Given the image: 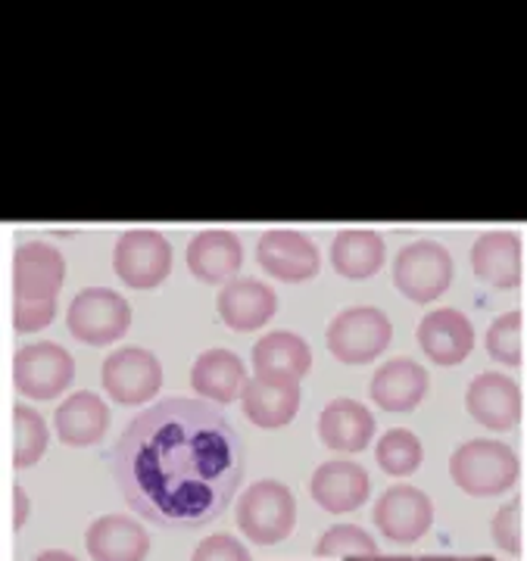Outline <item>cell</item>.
Wrapping results in <instances>:
<instances>
[{"label":"cell","mask_w":527,"mask_h":561,"mask_svg":"<svg viewBox=\"0 0 527 561\" xmlns=\"http://www.w3.org/2000/svg\"><path fill=\"white\" fill-rule=\"evenodd\" d=\"M387 247L378 231L365 228H346L331 243V265L341 278L365 280L381 272Z\"/></svg>","instance_id":"cell-26"},{"label":"cell","mask_w":527,"mask_h":561,"mask_svg":"<svg viewBox=\"0 0 527 561\" xmlns=\"http://www.w3.org/2000/svg\"><path fill=\"white\" fill-rule=\"evenodd\" d=\"M184 260H187L191 275L203 284H228L241 272L243 247L238 234L222 231V228H209L187 243Z\"/></svg>","instance_id":"cell-16"},{"label":"cell","mask_w":527,"mask_h":561,"mask_svg":"<svg viewBox=\"0 0 527 561\" xmlns=\"http://www.w3.org/2000/svg\"><path fill=\"white\" fill-rule=\"evenodd\" d=\"M247 368L238 353L231 350H206L194 359V368H191V387L194 393H201L206 400L219 402V405H228L238 397H243V387H247Z\"/></svg>","instance_id":"cell-22"},{"label":"cell","mask_w":527,"mask_h":561,"mask_svg":"<svg viewBox=\"0 0 527 561\" xmlns=\"http://www.w3.org/2000/svg\"><path fill=\"white\" fill-rule=\"evenodd\" d=\"M113 272L131 290H153L172 272V247L150 228L125 231L113 247Z\"/></svg>","instance_id":"cell-9"},{"label":"cell","mask_w":527,"mask_h":561,"mask_svg":"<svg viewBox=\"0 0 527 561\" xmlns=\"http://www.w3.org/2000/svg\"><path fill=\"white\" fill-rule=\"evenodd\" d=\"M368 471L363 465L346 459L324 461L316 468L312 481H309V493L319 508H324L328 515H346V512H356L368 502Z\"/></svg>","instance_id":"cell-14"},{"label":"cell","mask_w":527,"mask_h":561,"mask_svg":"<svg viewBox=\"0 0 527 561\" xmlns=\"http://www.w3.org/2000/svg\"><path fill=\"white\" fill-rule=\"evenodd\" d=\"M238 527L256 546H278L297 524V500L282 481H256L243 490L238 502Z\"/></svg>","instance_id":"cell-4"},{"label":"cell","mask_w":527,"mask_h":561,"mask_svg":"<svg viewBox=\"0 0 527 561\" xmlns=\"http://www.w3.org/2000/svg\"><path fill=\"white\" fill-rule=\"evenodd\" d=\"M110 461L119 493L144 522L197 530L238 496L243 443L219 405L172 397L131 419Z\"/></svg>","instance_id":"cell-1"},{"label":"cell","mask_w":527,"mask_h":561,"mask_svg":"<svg viewBox=\"0 0 527 561\" xmlns=\"http://www.w3.org/2000/svg\"><path fill=\"white\" fill-rule=\"evenodd\" d=\"M103 390L119 405H141L153 400L162 387L160 359L141 346H122L110 353L101 371Z\"/></svg>","instance_id":"cell-10"},{"label":"cell","mask_w":527,"mask_h":561,"mask_svg":"<svg viewBox=\"0 0 527 561\" xmlns=\"http://www.w3.org/2000/svg\"><path fill=\"white\" fill-rule=\"evenodd\" d=\"M371 518L378 524V530L385 534V540L412 546V542H419L431 530V524H434V502L419 486L400 483V486H390V490H385L378 496Z\"/></svg>","instance_id":"cell-11"},{"label":"cell","mask_w":527,"mask_h":561,"mask_svg":"<svg viewBox=\"0 0 527 561\" xmlns=\"http://www.w3.org/2000/svg\"><path fill=\"white\" fill-rule=\"evenodd\" d=\"M419 346L440 368L466 362L474 350V324L459 309H434L419 321Z\"/></svg>","instance_id":"cell-15"},{"label":"cell","mask_w":527,"mask_h":561,"mask_svg":"<svg viewBox=\"0 0 527 561\" xmlns=\"http://www.w3.org/2000/svg\"><path fill=\"white\" fill-rule=\"evenodd\" d=\"M32 561H79L72 552H66V549H47V552H41Z\"/></svg>","instance_id":"cell-35"},{"label":"cell","mask_w":527,"mask_h":561,"mask_svg":"<svg viewBox=\"0 0 527 561\" xmlns=\"http://www.w3.org/2000/svg\"><path fill=\"white\" fill-rule=\"evenodd\" d=\"M312 556L319 559H353V556H381L375 537L359 524H334L328 527L319 542L312 546Z\"/></svg>","instance_id":"cell-29"},{"label":"cell","mask_w":527,"mask_h":561,"mask_svg":"<svg viewBox=\"0 0 527 561\" xmlns=\"http://www.w3.org/2000/svg\"><path fill=\"white\" fill-rule=\"evenodd\" d=\"M84 549L94 561H144L150 556V537L135 518L103 515L88 524Z\"/></svg>","instance_id":"cell-18"},{"label":"cell","mask_w":527,"mask_h":561,"mask_svg":"<svg viewBox=\"0 0 527 561\" xmlns=\"http://www.w3.org/2000/svg\"><path fill=\"white\" fill-rule=\"evenodd\" d=\"M47 453V424L35 409H13V468H32Z\"/></svg>","instance_id":"cell-28"},{"label":"cell","mask_w":527,"mask_h":561,"mask_svg":"<svg viewBox=\"0 0 527 561\" xmlns=\"http://www.w3.org/2000/svg\"><path fill=\"white\" fill-rule=\"evenodd\" d=\"M427 368L412 359L385 362L371 378V400L385 412H412L427 393Z\"/></svg>","instance_id":"cell-24"},{"label":"cell","mask_w":527,"mask_h":561,"mask_svg":"<svg viewBox=\"0 0 527 561\" xmlns=\"http://www.w3.org/2000/svg\"><path fill=\"white\" fill-rule=\"evenodd\" d=\"M57 434L66 446H94L103 440L106 427H110V409L106 402L91 393V390H79V393H69V400L60 402L57 415Z\"/></svg>","instance_id":"cell-25"},{"label":"cell","mask_w":527,"mask_h":561,"mask_svg":"<svg viewBox=\"0 0 527 561\" xmlns=\"http://www.w3.org/2000/svg\"><path fill=\"white\" fill-rule=\"evenodd\" d=\"M66 278V260L54 243L25 241L13 253V328L20 334H35L57 316Z\"/></svg>","instance_id":"cell-2"},{"label":"cell","mask_w":527,"mask_h":561,"mask_svg":"<svg viewBox=\"0 0 527 561\" xmlns=\"http://www.w3.org/2000/svg\"><path fill=\"white\" fill-rule=\"evenodd\" d=\"M390 337H393V324L375 306H353L337 312L324 334L331 356L344 365H368L371 359H378L390 346Z\"/></svg>","instance_id":"cell-5"},{"label":"cell","mask_w":527,"mask_h":561,"mask_svg":"<svg viewBox=\"0 0 527 561\" xmlns=\"http://www.w3.org/2000/svg\"><path fill=\"white\" fill-rule=\"evenodd\" d=\"M490 537L506 552V556H522V500H508L490 524Z\"/></svg>","instance_id":"cell-31"},{"label":"cell","mask_w":527,"mask_h":561,"mask_svg":"<svg viewBox=\"0 0 527 561\" xmlns=\"http://www.w3.org/2000/svg\"><path fill=\"white\" fill-rule=\"evenodd\" d=\"M449 478L474 500L503 496L522 478V461L508 443L481 437L456 446V453L449 456Z\"/></svg>","instance_id":"cell-3"},{"label":"cell","mask_w":527,"mask_h":561,"mask_svg":"<svg viewBox=\"0 0 527 561\" xmlns=\"http://www.w3.org/2000/svg\"><path fill=\"white\" fill-rule=\"evenodd\" d=\"M76 381V359L60 343H25L13 356V383L28 400H57Z\"/></svg>","instance_id":"cell-8"},{"label":"cell","mask_w":527,"mask_h":561,"mask_svg":"<svg viewBox=\"0 0 527 561\" xmlns=\"http://www.w3.org/2000/svg\"><path fill=\"white\" fill-rule=\"evenodd\" d=\"M191 561H253V559H250L247 546H243L238 537H231V534H213V537H206L203 542H197V549H194Z\"/></svg>","instance_id":"cell-32"},{"label":"cell","mask_w":527,"mask_h":561,"mask_svg":"<svg viewBox=\"0 0 527 561\" xmlns=\"http://www.w3.org/2000/svg\"><path fill=\"white\" fill-rule=\"evenodd\" d=\"M375 437V415L359 400L337 397L319 415V440L334 453H363Z\"/></svg>","instance_id":"cell-20"},{"label":"cell","mask_w":527,"mask_h":561,"mask_svg":"<svg viewBox=\"0 0 527 561\" xmlns=\"http://www.w3.org/2000/svg\"><path fill=\"white\" fill-rule=\"evenodd\" d=\"M393 284L412 302H434L452 284V256L444 243H405L393 260Z\"/></svg>","instance_id":"cell-7"},{"label":"cell","mask_w":527,"mask_h":561,"mask_svg":"<svg viewBox=\"0 0 527 561\" xmlns=\"http://www.w3.org/2000/svg\"><path fill=\"white\" fill-rule=\"evenodd\" d=\"M486 356L506 368L522 365V312L512 309L486 328Z\"/></svg>","instance_id":"cell-30"},{"label":"cell","mask_w":527,"mask_h":561,"mask_svg":"<svg viewBox=\"0 0 527 561\" xmlns=\"http://www.w3.org/2000/svg\"><path fill=\"white\" fill-rule=\"evenodd\" d=\"M474 275L500 290L522 284V241L512 231H486L471 247Z\"/></svg>","instance_id":"cell-21"},{"label":"cell","mask_w":527,"mask_h":561,"mask_svg":"<svg viewBox=\"0 0 527 561\" xmlns=\"http://www.w3.org/2000/svg\"><path fill=\"white\" fill-rule=\"evenodd\" d=\"M346 561H493V556H353Z\"/></svg>","instance_id":"cell-33"},{"label":"cell","mask_w":527,"mask_h":561,"mask_svg":"<svg viewBox=\"0 0 527 561\" xmlns=\"http://www.w3.org/2000/svg\"><path fill=\"white\" fill-rule=\"evenodd\" d=\"M10 518H13V527L20 530V527H25V522H28V512H32V502H28V493L22 490V486H13L10 490Z\"/></svg>","instance_id":"cell-34"},{"label":"cell","mask_w":527,"mask_h":561,"mask_svg":"<svg viewBox=\"0 0 527 561\" xmlns=\"http://www.w3.org/2000/svg\"><path fill=\"white\" fill-rule=\"evenodd\" d=\"M243 415L256 427L275 431L290 424L300 412V381H284V378H260L253 375L243 387Z\"/></svg>","instance_id":"cell-19"},{"label":"cell","mask_w":527,"mask_h":561,"mask_svg":"<svg viewBox=\"0 0 527 561\" xmlns=\"http://www.w3.org/2000/svg\"><path fill=\"white\" fill-rule=\"evenodd\" d=\"M466 409L486 431H512L522 419V387L503 371H484L468 387Z\"/></svg>","instance_id":"cell-13"},{"label":"cell","mask_w":527,"mask_h":561,"mask_svg":"<svg viewBox=\"0 0 527 561\" xmlns=\"http://www.w3.org/2000/svg\"><path fill=\"white\" fill-rule=\"evenodd\" d=\"M309 368H312V350L294 331H272L253 343V375L260 378L303 381Z\"/></svg>","instance_id":"cell-23"},{"label":"cell","mask_w":527,"mask_h":561,"mask_svg":"<svg viewBox=\"0 0 527 561\" xmlns=\"http://www.w3.org/2000/svg\"><path fill=\"white\" fill-rule=\"evenodd\" d=\"M219 319L231 331H256L275 319L278 312V294L256 278H234L228 280L219 294Z\"/></svg>","instance_id":"cell-17"},{"label":"cell","mask_w":527,"mask_h":561,"mask_svg":"<svg viewBox=\"0 0 527 561\" xmlns=\"http://www.w3.org/2000/svg\"><path fill=\"white\" fill-rule=\"evenodd\" d=\"M375 459L381 465L385 474H393V478H405L412 471H419V465L425 459V446L422 440L405 431V427H393L387 431L385 437L375 446Z\"/></svg>","instance_id":"cell-27"},{"label":"cell","mask_w":527,"mask_h":561,"mask_svg":"<svg viewBox=\"0 0 527 561\" xmlns=\"http://www.w3.org/2000/svg\"><path fill=\"white\" fill-rule=\"evenodd\" d=\"M69 334L88 346H110L131 328V306L110 287H84L69 302Z\"/></svg>","instance_id":"cell-6"},{"label":"cell","mask_w":527,"mask_h":561,"mask_svg":"<svg viewBox=\"0 0 527 561\" xmlns=\"http://www.w3.org/2000/svg\"><path fill=\"white\" fill-rule=\"evenodd\" d=\"M256 260L272 278L284 280V284H300V280L316 278L322 268L319 247L300 231H287V228L265 231L256 243Z\"/></svg>","instance_id":"cell-12"}]
</instances>
